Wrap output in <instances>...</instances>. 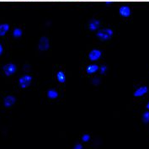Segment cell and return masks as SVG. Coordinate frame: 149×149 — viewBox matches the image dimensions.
Masks as SVG:
<instances>
[{
    "mask_svg": "<svg viewBox=\"0 0 149 149\" xmlns=\"http://www.w3.org/2000/svg\"><path fill=\"white\" fill-rule=\"evenodd\" d=\"M47 96L48 99L50 100H56L58 98L59 96V93L58 91L55 89V88H51V89H48L47 92Z\"/></svg>",
    "mask_w": 149,
    "mask_h": 149,
    "instance_id": "obj_11",
    "label": "cell"
},
{
    "mask_svg": "<svg viewBox=\"0 0 149 149\" xmlns=\"http://www.w3.org/2000/svg\"><path fill=\"white\" fill-rule=\"evenodd\" d=\"M33 77L29 74H24L19 79V86L21 88H26L31 84Z\"/></svg>",
    "mask_w": 149,
    "mask_h": 149,
    "instance_id": "obj_2",
    "label": "cell"
},
{
    "mask_svg": "<svg viewBox=\"0 0 149 149\" xmlns=\"http://www.w3.org/2000/svg\"><path fill=\"white\" fill-rule=\"evenodd\" d=\"M72 149H83V145L80 144V143H77L76 145H74Z\"/></svg>",
    "mask_w": 149,
    "mask_h": 149,
    "instance_id": "obj_19",
    "label": "cell"
},
{
    "mask_svg": "<svg viewBox=\"0 0 149 149\" xmlns=\"http://www.w3.org/2000/svg\"><path fill=\"white\" fill-rule=\"evenodd\" d=\"M22 35H23V31H22L20 28H15V29L13 30L12 36H13L14 38L19 39V38H20V37L22 36Z\"/></svg>",
    "mask_w": 149,
    "mask_h": 149,
    "instance_id": "obj_14",
    "label": "cell"
},
{
    "mask_svg": "<svg viewBox=\"0 0 149 149\" xmlns=\"http://www.w3.org/2000/svg\"><path fill=\"white\" fill-rule=\"evenodd\" d=\"M100 27V21L99 19H92L88 22V29H89L90 31H99Z\"/></svg>",
    "mask_w": 149,
    "mask_h": 149,
    "instance_id": "obj_8",
    "label": "cell"
},
{
    "mask_svg": "<svg viewBox=\"0 0 149 149\" xmlns=\"http://www.w3.org/2000/svg\"><path fill=\"white\" fill-rule=\"evenodd\" d=\"M102 56V52L99 49H93L88 52V58L90 62H96Z\"/></svg>",
    "mask_w": 149,
    "mask_h": 149,
    "instance_id": "obj_4",
    "label": "cell"
},
{
    "mask_svg": "<svg viewBox=\"0 0 149 149\" xmlns=\"http://www.w3.org/2000/svg\"><path fill=\"white\" fill-rule=\"evenodd\" d=\"M101 83V79H100L99 77H94L91 80V84L94 85V86H99Z\"/></svg>",
    "mask_w": 149,
    "mask_h": 149,
    "instance_id": "obj_16",
    "label": "cell"
},
{
    "mask_svg": "<svg viewBox=\"0 0 149 149\" xmlns=\"http://www.w3.org/2000/svg\"><path fill=\"white\" fill-rule=\"evenodd\" d=\"M90 140V136L88 135V134H84V135H83V136H82V141H88Z\"/></svg>",
    "mask_w": 149,
    "mask_h": 149,
    "instance_id": "obj_18",
    "label": "cell"
},
{
    "mask_svg": "<svg viewBox=\"0 0 149 149\" xmlns=\"http://www.w3.org/2000/svg\"><path fill=\"white\" fill-rule=\"evenodd\" d=\"M141 120H142V122H143L144 124H148L149 123V110L145 111V112L142 114Z\"/></svg>",
    "mask_w": 149,
    "mask_h": 149,
    "instance_id": "obj_15",
    "label": "cell"
},
{
    "mask_svg": "<svg viewBox=\"0 0 149 149\" xmlns=\"http://www.w3.org/2000/svg\"><path fill=\"white\" fill-rule=\"evenodd\" d=\"M100 71V66L96 63H91L86 67V72L88 75H93Z\"/></svg>",
    "mask_w": 149,
    "mask_h": 149,
    "instance_id": "obj_9",
    "label": "cell"
},
{
    "mask_svg": "<svg viewBox=\"0 0 149 149\" xmlns=\"http://www.w3.org/2000/svg\"><path fill=\"white\" fill-rule=\"evenodd\" d=\"M119 14L123 18H128L132 15V9L127 5H122L119 8Z\"/></svg>",
    "mask_w": 149,
    "mask_h": 149,
    "instance_id": "obj_6",
    "label": "cell"
},
{
    "mask_svg": "<svg viewBox=\"0 0 149 149\" xmlns=\"http://www.w3.org/2000/svg\"><path fill=\"white\" fill-rule=\"evenodd\" d=\"M3 45L0 43V56L3 55Z\"/></svg>",
    "mask_w": 149,
    "mask_h": 149,
    "instance_id": "obj_20",
    "label": "cell"
},
{
    "mask_svg": "<svg viewBox=\"0 0 149 149\" xmlns=\"http://www.w3.org/2000/svg\"><path fill=\"white\" fill-rule=\"evenodd\" d=\"M50 48V40L47 36L40 37L38 42V49L40 52H46Z\"/></svg>",
    "mask_w": 149,
    "mask_h": 149,
    "instance_id": "obj_5",
    "label": "cell"
},
{
    "mask_svg": "<svg viewBox=\"0 0 149 149\" xmlns=\"http://www.w3.org/2000/svg\"><path fill=\"white\" fill-rule=\"evenodd\" d=\"M114 35L113 30L110 28H104L101 30H99L96 33V36L98 39H100L101 41H107L110 40Z\"/></svg>",
    "mask_w": 149,
    "mask_h": 149,
    "instance_id": "obj_1",
    "label": "cell"
},
{
    "mask_svg": "<svg viewBox=\"0 0 149 149\" xmlns=\"http://www.w3.org/2000/svg\"><path fill=\"white\" fill-rule=\"evenodd\" d=\"M9 24L7 23H3V24H0V36H4L7 32L9 31Z\"/></svg>",
    "mask_w": 149,
    "mask_h": 149,
    "instance_id": "obj_13",
    "label": "cell"
},
{
    "mask_svg": "<svg viewBox=\"0 0 149 149\" xmlns=\"http://www.w3.org/2000/svg\"><path fill=\"white\" fill-rule=\"evenodd\" d=\"M56 78L57 82L60 83V84H64V83L66 82V80H67L66 74H65V72H64L63 70L58 71V72H56Z\"/></svg>",
    "mask_w": 149,
    "mask_h": 149,
    "instance_id": "obj_12",
    "label": "cell"
},
{
    "mask_svg": "<svg viewBox=\"0 0 149 149\" xmlns=\"http://www.w3.org/2000/svg\"><path fill=\"white\" fill-rule=\"evenodd\" d=\"M148 92V87L141 86L135 90V92L133 93V95L134 97H136V98H138V97H142V96H144L145 94H147Z\"/></svg>",
    "mask_w": 149,
    "mask_h": 149,
    "instance_id": "obj_10",
    "label": "cell"
},
{
    "mask_svg": "<svg viewBox=\"0 0 149 149\" xmlns=\"http://www.w3.org/2000/svg\"><path fill=\"white\" fill-rule=\"evenodd\" d=\"M16 102V98L14 95H7L3 99V105L5 108H10Z\"/></svg>",
    "mask_w": 149,
    "mask_h": 149,
    "instance_id": "obj_7",
    "label": "cell"
},
{
    "mask_svg": "<svg viewBox=\"0 0 149 149\" xmlns=\"http://www.w3.org/2000/svg\"><path fill=\"white\" fill-rule=\"evenodd\" d=\"M146 108L148 109V110H149V100L148 102V104H147V105H146Z\"/></svg>",
    "mask_w": 149,
    "mask_h": 149,
    "instance_id": "obj_21",
    "label": "cell"
},
{
    "mask_svg": "<svg viewBox=\"0 0 149 149\" xmlns=\"http://www.w3.org/2000/svg\"><path fill=\"white\" fill-rule=\"evenodd\" d=\"M106 71H107V66L106 65H101L100 67V74H102L104 75L105 72H106Z\"/></svg>",
    "mask_w": 149,
    "mask_h": 149,
    "instance_id": "obj_17",
    "label": "cell"
},
{
    "mask_svg": "<svg viewBox=\"0 0 149 149\" xmlns=\"http://www.w3.org/2000/svg\"><path fill=\"white\" fill-rule=\"evenodd\" d=\"M3 71L5 74V76L10 77L12 75H14L17 71V66L15 63H9L5 64L3 66Z\"/></svg>",
    "mask_w": 149,
    "mask_h": 149,
    "instance_id": "obj_3",
    "label": "cell"
}]
</instances>
